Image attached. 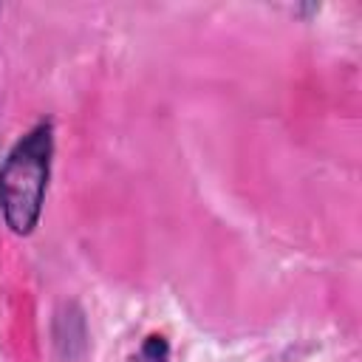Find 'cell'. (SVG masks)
<instances>
[{"instance_id": "6da1fadb", "label": "cell", "mask_w": 362, "mask_h": 362, "mask_svg": "<svg viewBox=\"0 0 362 362\" xmlns=\"http://www.w3.org/2000/svg\"><path fill=\"white\" fill-rule=\"evenodd\" d=\"M54 161V124L48 119L25 130L0 164V212L14 235H31L40 223Z\"/></svg>"}, {"instance_id": "7a4b0ae2", "label": "cell", "mask_w": 362, "mask_h": 362, "mask_svg": "<svg viewBox=\"0 0 362 362\" xmlns=\"http://www.w3.org/2000/svg\"><path fill=\"white\" fill-rule=\"evenodd\" d=\"M127 362H170V342L164 334H147Z\"/></svg>"}]
</instances>
